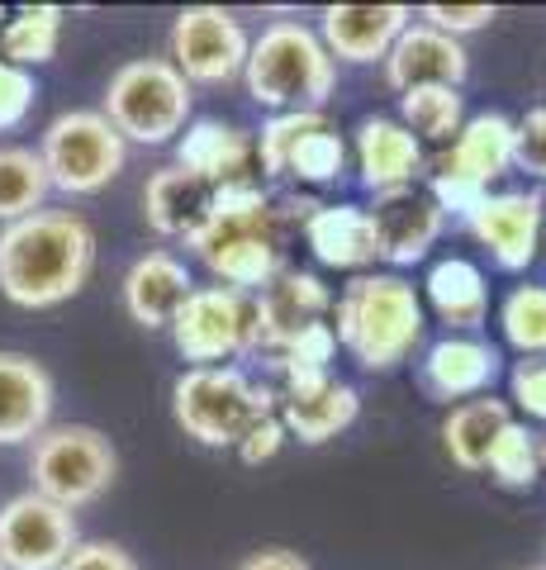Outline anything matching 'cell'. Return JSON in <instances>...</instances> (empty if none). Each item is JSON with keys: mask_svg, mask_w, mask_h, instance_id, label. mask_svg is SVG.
I'll list each match as a JSON object with an SVG mask.
<instances>
[{"mask_svg": "<svg viewBox=\"0 0 546 570\" xmlns=\"http://www.w3.org/2000/svg\"><path fill=\"white\" fill-rule=\"evenodd\" d=\"M252 157V138L219 119H196L186 124L181 142H176V167H186L190 176H200L209 190H219L228 181H242Z\"/></svg>", "mask_w": 546, "mask_h": 570, "instance_id": "20", "label": "cell"}, {"mask_svg": "<svg viewBox=\"0 0 546 570\" xmlns=\"http://www.w3.org/2000/svg\"><path fill=\"white\" fill-rule=\"evenodd\" d=\"M542 219H546V200L537 190H499L485 195L466 214V228L499 272H523V266H533L542 247Z\"/></svg>", "mask_w": 546, "mask_h": 570, "instance_id": "12", "label": "cell"}, {"mask_svg": "<svg viewBox=\"0 0 546 570\" xmlns=\"http://www.w3.org/2000/svg\"><path fill=\"white\" fill-rule=\"evenodd\" d=\"M48 186L62 195H96L129 163V142L100 110H67L43 129L39 142Z\"/></svg>", "mask_w": 546, "mask_h": 570, "instance_id": "8", "label": "cell"}, {"mask_svg": "<svg viewBox=\"0 0 546 570\" xmlns=\"http://www.w3.org/2000/svg\"><path fill=\"white\" fill-rule=\"evenodd\" d=\"M328 124L319 110H290V115H271L261 124V138H257V157H261V171L267 176H286V163L295 153V142L305 138L309 129Z\"/></svg>", "mask_w": 546, "mask_h": 570, "instance_id": "35", "label": "cell"}, {"mask_svg": "<svg viewBox=\"0 0 546 570\" xmlns=\"http://www.w3.org/2000/svg\"><path fill=\"white\" fill-rule=\"evenodd\" d=\"M409 29V10L404 6H328L319 14V39L332 62H385V52Z\"/></svg>", "mask_w": 546, "mask_h": 570, "instance_id": "16", "label": "cell"}, {"mask_svg": "<svg viewBox=\"0 0 546 570\" xmlns=\"http://www.w3.org/2000/svg\"><path fill=\"white\" fill-rule=\"evenodd\" d=\"M52 376L24 352H0V448H20L48 433Z\"/></svg>", "mask_w": 546, "mask_h": 570, "instance_id": "17", "label": "cell"}, {"mask_svg": "<svg viewBox=\"0 0 546 570\" xmlns=\"http://www.w3.org/2000/svg\"><path fill=\"white\" fill-rule=\"evenodd\" d=\"M58 570H138V561L115 542H77V551Z\"/></svg>", "mask_w": 546, "mask_h": 570, "instance_id": "40", "label": "cell"}, {"mask_svg": "<svg viewBox=\"0 0 546 570\" xmlns=\"http://www.w3.org/2000/svg\"><path fill=\"white\" fill-rule=\"evenodd\" d=\"M499 324L508 347H518L523 356H546V285H518L504 299Z\"/></svg>", "mask_w": 546, "mask_h": 570, "instance_id": "32", "label": "cell"}, {"mask_svg": "<svg viewBox=\"0 0 546 570\" xmlns=\"http://www.w3.org/2000/svg\"><path fill=\"white\" fill-rule=\"evenodd\" d=\"M399 115H404V129H409L418 142H451L466 124V100L461 91L451 86H418V91H404L399 96Z\"/></svg>", "mask_w": 546, "mask_h": 570, "instance_id": "30", "label": "cell"}, {"mask_svg": "<svg viewBox=\"0 0 546 570\" xmlns=\"http://www.w3.org/2000/svg\"><path fill=\"white\" fill-rule=\"evenodd\" d=\"M72 509L52 504L43 494H14L0 504V561L6 570H58L77 551Z\"/></svg>", "mask_w": 546, "mask_h": 570, "instance_id": "11", "label": "cell"}, {"mask_svg": "<svg viewBox=\"0 0 546 570\" xmlns=\"http://www.w3.org/2000/svg\"><path fill=\"white\" fill-rule=\"evenodd\" d=\"M0 20H6V10H0Z\"/></svg>", "mask_w": 546, "mask_h": 570, "instance_id": "44", "label": "cell"}, {"mask_svg": "<svg viewBox=\"0 0 546 570\" xmlns=\"http://www.w3.org/2000/svg\"><path fill=\"white\" fill-rule=\"evenodd\" d=\"M305 243L324 266H338V272H361V266L380 262L371 219L357 205H319L305 219Z\"/></svg>", "mask_w": 546, "mask_h": 570, "instance_id": "25", "label": "cell"}, {"mask_svg": "<svg viewBox=\"0 0 546 570\" xmlns=\"http://www.w3.org/2000/svg\"><path fill=\"white\" fill-rule=\"evenodd\" d=\"M343 163H347L343 138L332 134L328 124H319V129H309L305 138L295 142L286 176H299V181H309V186H328V181H338L343 176Z\"/></svg>", "mask_w": 546, "mask_h": 570, "instance_id": "34", "label": "cell"}, {"mask_svg": "<svg viewBox=\"0 0 546 570\" xmlns=\"http://www.w3.org/2000/svg\"><path fill=\"white\" fill-rule=\"evenodd\" d=\"M376 234V257L390 266H414L433 253V243L443 238L447 214L437 209V200L423 186H399V190H380L376 205L366 209Z\"/></svg>", "mask_w": 546, "mask_h": 570, "instance_id": "13", "label": "cell"}, {"mask_svg": "<svg viewBox=\"0 0 546 570\" xmlns=\"http://www.w3.org/2000/svg\"><path fill=\"white\" fill-rule=\"evenodd\" d=\"M423 24H433V29L451 33V39H461V33L495 24V6H428L423 10Z\"/></svg>", "mask_w": 546, "mask_h": 570, "instance_id": "38", "label": "cell"}, {"mask_svg": "<svg viewBox=\"0 0 546 570\" xmlns=\"http://www.w3.org/2000/svg\"><path fill=\"white\" fill-rule=\"evenodd\" d=\"M537 570H546V566H537Z\"/></svg>", "mask_w": 546, "mask_h": 570, "instance_id": "46", "label": "cell"}, {"mask_svg": "<svg viewBox=\"0 0 546 570\" xmlns=\"http://www.w3.org/2000/svg\"><path fill=\"white\" fill-rule=\"evenodd\" d=\"M332 337L366 371H395L423 337V299L404 276H357L338 299Z\"/></svg>", "mask_w": 546, "mask_h": 570, "instance_id": "4", "label": "cell"}, {"mask_svg": "<svg viewBox=\"0 0 546 570\" xmlns=\"http://www.w3.org/2000/svg\"><path fill=\"white\" fill-rule=\"evenodd\" d=\"M276 395L267 385H252L238 366H190L171 385V414L186 428V438L205 448H238L252 423L276 414Z\"/></svg>", "mask_w": 546, "mask_h": 570, "instance_id": "5", "label": "cell"}, {"mask_svg": "<svg viewBox=\"0 0 546 570\" xmlns=\"http://www.w3.org/2000/svg\"><path fill=\"white\" fill-rule=\"evenodd\" d=\"M252 305H257V347L280 352L305 328L324 324L332 295L314 272H290V266H280L271 276V285H261L252 295Z\"/></svg>", "mask_w": 546, "mask_h": 570, "instance_id": "15", "label": "cell"}, {"mask_svg": "<svg viewBox=\"0 0 546 570\" xmlns=\"http://www.w3.org/2000/svg\"><path fill=\"white\" fill-rule=\"evenodd\" d=\"M332 347H338V337H332L328 324H314L295 337L290 347H280V371H286V390H309V385H324L332 381Z\"/></svg>", "mask_w": 546, "mask_h": 570, "instance_id": "33", "label": "cell"}, {"mask_svg": "<svg viewBox=\"0 0 546 570\" xmlns=\"http://www.w3.org/2000/svg\"><path fill=\"white\" fill-rule=\"evenodd\" d=\"M361 414V395L351 390L347 381H324V385H309V390H286L280 395V428L295 433L299 442L319 448V442L338 438L343 428H351Z\"/></svg>", "mask_w": 546, "mask_h": 570, "instance_id": "21", "label": "cell"}, {"mask_svg": "<svg viewBox=\"0 0 546 570\" xmlns=\"http://www.w3.org/2000/svg\"><path fill=\"white\" fill-rule=\"evenodd\" d=\"M280 442H286V428H280V419L271 414V419H261V423H252L248 433H242L238 456L248 461V466H261V461H271L280 452Z\"/></svg>", "mask_w": 546, "mask_h": 570, "instance_id": "41", "label": "cell"}, {"mask_svg": "<svg viewBox=\"0 0 546 570\" xmlns=\"http://www.w3.org/2000/svg\"><path fill=\"white\" fill-rule=\"evenodd\" d=\"M167 62L181 71L190 86H224L242 77L248 67L252 39L238 24V14H228L224 6H186L171 20V39H167Z\"/></svg>", "mask_w": 546, "mask_h": 570, "instance_id": "10", "label": "cell"}, {"mask_svg": "<svg viewBox=\"0 0 546 570\" xmlns=\"http://www.w3.org/2000/svg\"><path fill=\"white\" fill-rule=\"evenodd\" d=\"M514 167L546 181V105L514 119Z\"/></svg>", "mask_w": 546, "mask_h": 570, "instance_id": "36", "label": "cell"}, {"mask_svg": "<svg viewBox=\"0 0 546 570\" xmlns=\"http://www.w3.org/2000/svg\"><path fill=\"white\" fill-rule=\"evenodd\" d=\"M186 247L219 276V285L257 295L280 272V209L248 176L228 181L215 190L205 224Z\"/></svg>", "mask_w": 546, "mask_h": 570, "instance_id": "2", "label": "cell"}, {"mask_svg": "<svg viewBox=\"0 0 546 570\" xmlns=\"http://www.w3.org/2000/svg\"><path fill=\"white\" fill-rule=\"evenodd\" d=\"M209 200H215V190H209L200 176H190L186 167H162L148 176L143 186V214H148V228L157 238H186L205 224L209 214Z\"/></svg>", "mask_w": 546, "mask_h": 570, "instance_id": "22", "label": "cell"}, {"mask_svg": "<svg viewBox=\"0 0 546 570\" xmlns=\"http://www.w3.org/2000/svg\"><path fill=\"white\" fill-rule=\"evenodd\" d=\"M190 291H196V281H190L186 262L162 253V247L143 253L125 272V309L143 328H171V318L181 314Z\"/></svg>", "mask_w": 546, "mask_h": 570, "instance_id": "18", "label": "cell"}, {"mask_svg": "<svg viewBox=\"0 0 546 570\" xmlns=\"http://www.w3.org/2000/svg\"><path fill=\"white\" fill-rule=\"evenodd\" d=\"M96 272V228L72 209H39L0 228V295L20 309H52L81 295Z\"/></svg>", "mask_w": 546, "mask_h": 570, "instance_id": "1", "label": "cell"}, {"mask_svg": "<svg viewBox=\"0 0 546 570\" xmlns=\"http://www.w3.org/2000/svg\"><path fill=\"white\" fill-rule=\"evenodd\" d=\"M423 291H428V305L437 309V318L451 328H480L485 314H489V285H485V272L466 257H447L437 262L428 281H423Z\"/></svg>", "mask_w": 546, "mask_h": 570, "instance_id": "26", "label": "cell"}, {"mask_svg": "<svg viewBox=\"0 0 546 570\" xmlns=\"http://www.w3.org/2000/svg\"><path fill=\"white\" fill-rule=\"evenodd\" d=\"M48 171L33 148H0V224H20L48 200Z\"/></svg>", "mask_w": 546, "mask_h": 570, "instance_id": "29", "label": "cell"}, {"mask_svg": "<svg viewBox=\"0 0 546 570\" xmlns=\"http://www.w3.org/2000/svg\"><path fill=\"white\" fill-rule=\"evenodd\" d=\"M499 376V352L480 337H443L423 356V385L437 400H475L489 395Z\"/></svg>", "mask_w": 546, "mask_h": 570, "instance_id": "19", "label": "cell"}, {"mask_svg": "<svg viewBox=\"0 0 546 570\" xmlns=\"http://www.w3.org/2000/svg\"><path fill=\"white\" fill-rule=\"evenodd\" d=\"M357 167H361V181L376 195L414 186V176L423 167V142L399 119H366L357 129Z\"/></svg>", "mask_w": 546, "mask_h": 570, "instance_id": "23", "label": "cell"}, {"mask_svg": "<svg viewBox=\"0 0 546 570\" xmlns=\"http://www.w3.org/2000/svg\"><path fill=\"white\" fill-rule=\"evenodd\" d=\"M171 343L190 366H224V356L257 347L252 295L228 285H196L181 314L171 318Z\"/></svg>", "mask_w": 546, "mask_h": 570, "instance_id": "9", "label": "cell"}, {"mask_svg": "<svg viewBox=\"0 0 546 570\" xmlns=\"http://www.w3.org/2000/svg\"><path fill=\"white\" fill-rule=\"evenodd\" d=\"M33 96H39V86H33V71L10 67L6 58H0V129H14V124H24V115L33 110Z\"/></svg>", "mask_w": 546, "mask_h": 570, "instance_id": "37", "label": "cell"}, {"mask_svg": "<svg viewBox=\"0 0 546 570\" xmlns=\"http://www.w3.org/2000/svg\"><path fill=\"white\" fill-rule=\"evenodd\" d=\"M238 570H309L305 557H295V551L286 547H267V551H257V557H248Z\"/></svg>", "mask_w": 546, "mask_h": 570, "instance_id": "42", "label": "cell"}, {"mask_svg": "<svg viewBox=\"0 0 546 570\" xmlns=\"http://www.w3.org/2000/svg\"><path fill=\"white\" fill-rule=\"evenodd\" d=\"M190 81L167 58H133L105 86L100 115L115 124L125 142L162 148L190 124Z\"/></svg>", "mask_w": 546, "mask_h": 570, "instance_id": "6", "label": "cell"}, {"mask_svg": "<svg viewBox=\"0 0 546 570\" xmlns=\"http://www.w3.org/2000/svg\"><path fill=\"white\" fill-rule=\"evenodd\" d=\"M537 466H542V471H546V433H542V438H537Z\"/></svg>", "mask_w": 546, "mask_h": 570, "instance_id": "43", "label": "cell"}, {"mask_svg": "<svg viewBox=\"0 0 546 570\" xmlns=\"http://www.w3.org/2000/svg\"><path fill=\"white\" fill-rule=\"evenodd\" d=\"M466 71H470V58L461 39H451V33L423 24V20H409V29L385 52V81L399 96L418 91V86H451V91H461Z\"/></svg>", "mask_w": 546, "mask_h": 570, "instance_id": "14", "label": "cell"}, {"mask_svg": "<svg viewBox=\"0 0 546 570\" xmlns=\"http://www.w3.org/2000/svg\"><path fill=\"white\" fill-rule=\"evenodd\" d=\"M437 167L461 171L475 186L489 190V181H499V176L514 167V119L495 115V110L466 119L461 134L451 138V148L437 157Z\"/></svg>", "mask_w": 546, "mask_h": 570, "instance_id": "24", "label": "cell"}, {"mask_svg": "<svg viewBox=\"0 0 546 570\" xmlns=\"http://www.w3.org/2000/svg\"><path fill=\"white\" fill-rule=\"evenodd\" d=\"M242 81H248V96L271 115H290V110L324 115L332 81H338V62L328 58L324 39L309 24L276 20L252 43Z\"/></svg>", "mask_w": 546, "mask_h": 570, "instance_id": "3", "label": "cell"}, {"mask_svg": "<svg viewBox=\"0 0 546 570\" xmlns=\"http://www.w3.org/2000/svg\"><path fill=\"white\" fill-rule=\"evenodd\" d=\"M508 423H514V414H508L504 400L475 395V400L456 404L451 414H447V423H443V448H447V456L461 471H485L489 448H495V438L504 433Z\"/></svg>", "mask_w": 546, "mask_h": 570, "instance_id": "27", "label": "cell"}, {"mask_svg": "<svg viewBox=\"0 0 546 570\" xmlns=\"http://www.w3.org/2000/svg\"><path fill=\"white\" fill-rule=\"evenodd\" d=\"M115 471H119V456L100 428L62 423L33 438V456H29L33 494H43L62 509L96 504L115 485Z\"/></svg>", "mask_w": 546, "mask_h": 570, "instance_id": "7", "label": "cell"}, {"mask_svg": "<svg viewBox=\"0 0 546 570\" xmlns=\"http://www.w3.org/2000/svg\"><path fill=\"white\" fill-rule=\"evenodd\" d=\"M485 471L495 475L504 490H533L537 475H542V466H537V433H527V428L514 419L495 438V448H489Z\"/></svg>", "mask_w": 546, "mask_h": 570, "instance_id": "31", "label": "cell"}, {"mask_svg": "<svg viewBox=\"0 0 546 570\" xmlns=\"http://www.w3.org/2000/svg\"><path fill=\"white\" fill-rule=\"evenodd\" d=\"M514 400L527 419L546 423V356H537V362H518L514 371Z\"/></svg>", "mask_w": 546, "mask_h": 570, "instance_id": "39", "label": "cell"}, {"mask_svg": "<svg viewBox=\"0 0 546 570\" xmlns=\"http://www.w3.org/2000/svg\"><path fill=\"white\" fill-rule=\"evenodd\" d=\"M0 570H6V561H0Z\"/></svg>", "mask_w": 546, "mask_h": 570, "instance_id": "45", "label": "cell"}, {"mask_svg": "<svg viewBox=\"0 0 546 570\" xmlns=\"http://www.w3.org/2000/svg\"><path fill=\"white\" fill-rule=\"evenodd\" d=\"M62 43V10L58 6H24L14 20L0 24V58L10 67H43L58 58Z\"/></svg>", "mask_w": 546, "mask_h": 570, "instance_id": "28", "label": "cell"}]
</instances>
